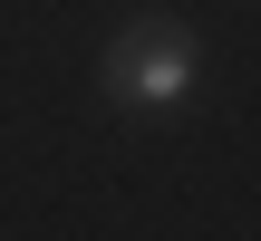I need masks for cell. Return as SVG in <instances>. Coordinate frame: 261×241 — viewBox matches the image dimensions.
Returning <instances> with one entry per match:
<instances>
[{"mask_svg": "<svg viewBox=\"0 0 261 241\" xmlns=\"http://www.w3.org/2000/svg\"><path fill=\"white\" fill-rule=\"evenodd\" d=\"M97 77H107V106H126V116H184L203 97V48L184 19H126L107 39Z\"/></svg>", "mask_w": 261, "mask_h": 241, "instance_id": "6da1fadb", "label": "cell"}]
</instances>
